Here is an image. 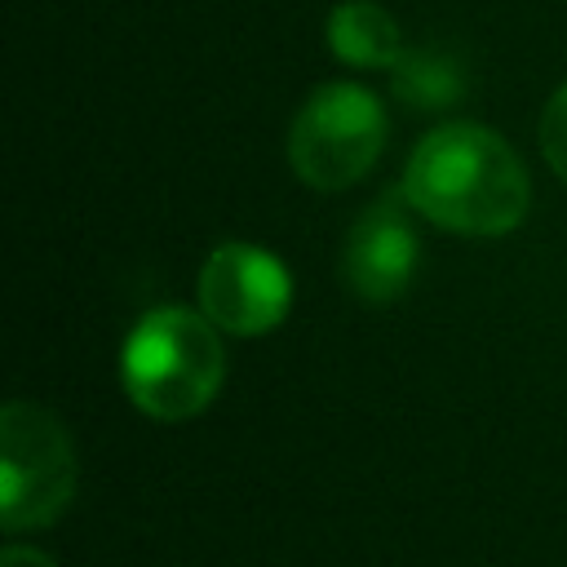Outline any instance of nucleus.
<instances>
[{"label": "nucleus", "mask_w": 567, "mask_h": 567, "mask_svg": "<svg viewBox=\"0 0 567 567\" xmlns=\"http://www.w3.org/2000/svg\"><path fill=\"white\" fill-rule=\"evenodd\" d=\"M403 199L452 235H505L532 208V182L514 146L470 120L430 128L408 155Z\"/></svg>", "instance_id": "f257e3e1"}, {"label": "nucleus", "mask_w": 567, "mask_h": 567, "mask_svg": "<svg viewBox=\"0 0 567 567\" xmlns=\"http://www.w3.org/2000/svg\"><path fill=\"white\" fill-rule=\"evenodd\" d=\"M226 377V350L217 323L204 310L155 306L146 310L120 350V381L137 412L155 421L199 416Z\"/></svg>", "instance_id": "f03ea898"}, {"label": "nucleus", "mask_w": 567, "mask_h": 567, "mask_svg": "<svg viewBox=\"0 0 567 567\" xmlns=\"http://www.w3.org/2000/svg\"><path fill=\"white\" fill-rule=\"evenodd\" d=\"M385 106L354 80L315 89L288 128V164L315 190H346L372 173L385 151Z\"/></svg>", "instance_id": "7ed1b4c3"}, {"label": "nucleus", "mask_w": 567, "mask_h": 567, "mask_svg": "<svg viewBox=\"0 0 567 567\" xmlns=\"http://www.w3.org/2000/svg\"><path fill=\"white\" fill-rule=\"evenodd\" d=\"M75 496V447L66 425L40 403L0 412V527L35 532L62 518Z\"/></svg>", "instance_id": "20e7f679"}, {"label": "nucleus", "mask_w": 567, "mask_h": 567, "mask_svg": "<svg viewBox=\"0 0 567 567\" xmlns=\"http://www.w3.org/2000/svg\"><path fill=\"white\" fill-rule=\"evenodd\" d=\"M292 275L257 244H217L199 266V310L235 337H261L288 319Z\"/></svg>", "instance_id": "39448f33"}, {"label": "nucleus", "mask_w": 567, "mask_h": 567, "mask_svg": "<svg viewBox=\"0 0 567 567\" xmlns=\"http://www.w3.org/2000/svg\"><path fill=\"white\" fill-rule=\"evenodd\" d=\"M416 266L421 244L412 226V204L403 199V190H390L350 226L341 248V279L359 301L390 306L408 292Z\"/></svg>", "instance_id": "423d86ee"}, {"label": "nucleus", "mask_w": 567, "mask_h": 567, "mask_svg": "<svg viewBox=\"0 0 567 567\" xmlns=\"http://www.w3.org/2000/svg\"><path fill=\"white\" fill-rule=\"evenodd\" d=\"M328 49L337 53V62L359 71H381L403 58L399 22L377 0H341L328 13Z\"/></svg>", "instance_id": "0eeeda50"}, {"label": "nucleus", "mask_w": 567, "mask_h": 567, "mask_svg": "<svg viewBox=\"0 0 567 567\" xmlns=\"http://www.w3.org/2000/svg\"><path fill=\"white\" fill-rule=\"evenodd\" d=\"M390 89L412 111H447L465 97V66L443 49H403L390 66Z\"/></svg>", "instance_id": "6e6552de"}, {"label": "nucleus", "mask_w": 567, "mask_h": 567, "mask_svg": "<svg viewBox=\"0 0 567 567\" xmlns=\"http://www.w3.org/2000/svg\"><path fill=\"white\" fill-rule=\"evenodd\" d=\"M540 155L567 182V84H558L554 97L545 102V115H540Z\"/></svg>", "instance_id": "1a4fd4ad"}, {"label": "nucleus", "mask_w": 567, "mask_h": 567, "mask_svg": "<svg viewBox=\"0 0 567 567\" xmlns=\"http://www.w3.org/2000/svg\"><path fill=\"white\" fill-rule=\"evenodd\" d=\"M0 567H58L49 554H40V549H31V545H9L4 554H0Z\"/></svg>", "instance_id": "9d476101"}]
</instances>
